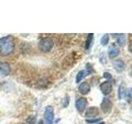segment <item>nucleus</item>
<instances>
[{"label":"nucleus","instance_id":"nucleus-20","mask_svg":"<svg viewBox=\"0 0 132 124\" xmlns=\"http://www.w3.org/2000/svg\"><path fill=\"white\" fill-rule=\"evenodd\" d=\"M69 103V98L67 96V97H65V98H64V100H63V107H68Z\"/></svg>","mask_w":132,"mask_h":124},{"label":"nucleus","instance_id":"nucleus-15","mask_svg":"<svg viewBox=\"0 0 132 124\" xmlns=\"http://www.w3.org/2000/svg\"><path fill=\"white\" fill-rule=\"evenodd\" d=\"M124 94H126V90L124 89V86L121 85L118 89V98L121 99L122 97L124 96Z\"/></svg>","mask_w":132,"mask_h":124},{"label":"nucleus","instance_id":"nucleus-5","mask_svg":"<svg viewBox=\"0 0 132 124\" xmlns=\"http://www.w3.org/2000/svg\"><path fill=\"white\" fill-rule=\"evenodd\" d=\"M100 89L102 91V93L107 96L108 94H111V89H112V85H111V82L109 81H106V82H103L100 85Z\"/></svg>","mask_w":132,"mask_h":124},{"label":"nucleus","instance_id":"nucleus-14","mask_svg":"<svg viewBox=\"0 0 132 124\" xmlns=\"http://www.w3.org/2000/svg\"><path fill=\"white\" fill-rule=\"evenodd\" d=\"M117 44L120 47H124L126 44V34H120L118 35L117 38Z\"/></svg>","mask_w":132,"mask_h":124},{"label":"nucleus","instance_id":"nucleus-10","mask_svg":"<svg viewBox=\"0 0 132 124\" xmlns=\"http://www.w3.org/2000/svg\"><path fill=\"white\" fill-rule=\"evenodd\" d=\"M120 54V50L118 47H116L115 45H111L108 49V56L110 58L113 59V58H116Z\"/></svg>","mask_w":132,"mask_h":124},{"label":"nucleus","instance_id":"nucleus-22","mask_svg":"<svg viewBox=\"0 0 132 124\" xmlns=\"http://www.w3.org/2000/svg\"><path fill=\"white\" fill-rule=\"evenodd\" d=\"M37 124H43V121H42V120H40V122H38V123H37Z\"/></svg>","mask_w":132,"mask_h":124},{"label":"nucleus","instance_id":"nucleus-1","mask_svg":"<svg viewBox=\"0 0 132 124\" xmlns=\"http://www.w3.org/2000/svg\"><path fill=\"white\" fill-rule=\"evenodd\" d=\"M14 42L11 36H4L0 39V54L2 56H8L13 52Z\"/></svg>","mask_w":132,"mask_h":124},{"label":"nucleus","instance_id":"nucleus-13","mask_svg":"<svg viewBox=\"0 0 132 124\" xmlns=\"http://www.w3.org/2000/svg\"><path fill=\"white\" fill-rule=\"evenodd\" d=\"M93 33H89L88 35V38L86 40V42H85V50L88 51L90 49L91 45H92V43H93Z\"/></svg>","mask_w":132,"mask_h":124},{"label":"nucleus","instance_id":"nucleus-18","mask_svg":"<svg viewBox=\"0 0 132 124\" xmlns=\"http://www.w3.org/2000/svg\"><path fill=\"white\" fill-rule=\"evenodd\" d=\"M101 118H97V119H87L86 122L88 123H96V122H99L101 121Z\"/></svg>","mask_w":132,"mask_h":124},{"label":"nucleus","instance_id":"nucleus-11","mask_svg":"<svg viewBox=\"0 0 132 124\" xmlns=\"http://www.w3.org/2000/svg\"><path fill=\"white\" fill-rule=\"evenodd\" d=\"M78 91H79L80 94H84V95L88 94L90 92V85L86 82L82 83V84L79 85V87H78Z\"/></svg>","mask_w":132,"mask_h":124},{"label":"nucleus","instance_id":"nucleus-16","mask_svg":"<svg viewBox=\"0 0 132 124\" xmlns=\"http://www.w3.org/2000/svg\"><path fill=\"white\" fill-rule=\"evenodd\" d=\"M109 41V35L108 34H104L102 36V39H101V44L102 45H106L108 44Z\"/></svg>","mask_w":132,"mask_h":124},{"label":"nucleus","instance_id":"nucleus-3","mask_svg":"<svg viewBox=\"0 0 132 124\" xmlns=\"http://www.w3.org/2000/svg\"><path fill=\"white\" fill-rule=\"evenodd\" d=\"M54 118H55V113H54V109L52 106H47L45 109L44 113V120L45 124H53Z\"/></svg>","mask_w":132,"mask_h":124},{"label":"nucleus","instance_id":"nucleus-19","mask_svg":"<svg viewBox=\"0 0 132 124\" xmlns=\"http://www.w3.org/2000/svg\"><path fill=\"white\" fill-rule=\"evenodd\" d=\"M126 98L127 99L128 102H130V98H131V90L130 89H129V90L126 92Z\"/></svg>","mask_w":132,"mask_h":124},{"label":"nucleus","instance_id":"nucleus-6","mask_svg":"<svg viewBox=\"0 0 132 124\" xmlns=\"http://www.w3.org/2000/svg\"><path fill=\"white\" fill-rule=\"evenodd\" d=\"M87 104H88V101H87V99L84 98H79L78 99H77V101L75 103L76 109H78V112L84 111L85 109Z\"/></svg>","mask_w":132,"mask_h":124},{"label":"nucleus","instance_id":"nucleus-7","mask_svg":"<svg viewBox=\"0 0 132 124\" xmlns=\"http://www.w3.org/2000/svg\"><path fill=\"white\" fill-rule=\"evenodd\" d=\"M11 72V66L7 62H0V74L8 75Z\"/></svg>","mask_w":132,"mask_h":124},{"label":"nucleus","instance_id":"nucleus-2","mask_svg":"<svg viewBox=\"0 0 132 124\" xmlns=\"http://www.w3.org/2000/svg\"><path fill=\"white\" fill-rule=\"evenodd\" d=\"M54 41L50 37H45L42 38L38 43V47L40 51L42 52H49L53 48Z\"/></svg>","mask_w":132,"mask_h":124},{"label":"nucleus","instance_id":"nucleus-4","mask_svg":"<svg viewBox=\"0 0 132 124\" xmlns=\"http://www.w3.org/2000/svg\"><path fill=\"white\" fill-rule=\"evenodd\" d=\"M101 109L103 113H108L112 109V101L111 100L109 97H105L101 103Z\"/></svg>","mask_w":132,"mask_h":124},{"label":"nucleus","instance_id":"nucleus-21","mask_svg":"<svg viewBox=\"0 0 132 124\" xmlns=\"http://www.w3.org/2000/svg\"><path fill=\"white\" fill-rule=\"evenodd\" d=\"M111 74L108 72H106V73L103 74V77H104L105 79H107V80L111 79Z\"/></svg>","mask_w":132,"mask_h":124},{"label":"nucleus","instance_id":"nucleus-12","mask_svg":"<svg viewBox=\"0 0 132 124\" xmlns=\"http://www.w3.org/2000/svg\"><path fill=\"white\" fill-rule=\"evenodd\" d=\"M98 114V109L96 107H89V109L87 110L85 116L87 118H95L96 116Z\"/></svg>","mask_w":132,"mask_h":124},{"label":"nucleus","instance_id":"nucleus-23","mask_svg":"<svg viewBox=\"0 0 132 124\" xmlns=\"http://www.w3.org/2000/svg\"><path fill=\"white\" fill-rule=\"evenodd\" d=\"M97 124H104V122H99V123H97Z\"/></svg>","mask_w":132,"mask_h":124},{"label":"nucleus","instance_id":"nucleus-9","mask_svg":"<svg viewBox=\"0 0 132 124\" xmlns=\"http://www.w3.org/2000/svg\"><path fill=\"white\" fill-rule=\"evenodd\" d=\"M90 71L88 69H82V70H80L79 72H78L77 74L76 75V83H78V84H79V82L82 81V80H84V79L85 77H87L88 75V74H90Z\"/></svg>","mask_w":132,"mask_h":124},{"label":"nucleus","instance_id":"nucleus-17","mask_svg":"<svg viewBox=\"0 0 132 124\" xmlns=\"http://www.w3.org/2000/svg\"><path fill=\"white\" fill-rule=\"evenodd\" d=\"M36 120V118L35 116H31V117H29L27 118V120L26 121V123H25V124H35Z\"/></svg>","mask_w":132,"mask_h":124},{"label":"nucleus","instance_id":"nucleus-8","mask_svg":"<svg viewBox=\"0 0 132 124\" xmlns=\"http://www.w3.org/2000/svg\"><path fill=\"white\" fill-rule=\"evenodd\" d=\"M113 67L117 72H122L125 69V62L121 59L116 60L113 62Z\"/></svg>","mask_w":132,"mask_h":124}]
</instances>
